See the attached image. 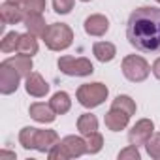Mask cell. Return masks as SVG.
<instances>
[{
	"label": "cell",
	"mask_w": 160,
	"mask_h": 160,
	"mask_svg": "<svg viewBox=\"0 0 160 160\" xmlns=\"http://www.w3.org/2000/svg\"><path fill=\"white\" fill-rule=\"evenodd\" d=\"M92 53L100 62H111L117 55V47L111 42H96L92 45Z\"/></svg>",
	"instance_id": "obj_17"
},
{
	"label": "cell",
	"mask_w": 160,
	"mask_h": 160,
	"mask_svg": "<svg viewBox=\"0 0 160 160\" xmlns=\"http://www.w3.org/2000/svg\"><path fill=\"white\" fill-rule=\"evenodd\" d=\"M60 143L66 149L70 158H79L87 152V141L79 136H66L64 139H60Z\"/></svg>",
	"instance_id": "obj_14"
},
{
	"label": "cell",
	"mask_w": 160,
	"mask_h": 160,
	"mask_svg": "<svg viewBox=\"0 0 160 160\" xmlns=\"http://www.w3.org/2000/svg\"><path fill=\"white\" fill-rule=\"evenodd\" d=\"M19 38H21V34H19V32H15V30H13V32L4 34L2 42H0V51H2V53H12V51H17Z\"/></svg>",
	"instance_id": "obj_21"
},
{
	"label": "cell",
	"mask_w": 160,
	"mask_h": 160,
	"mask_svg": "<svg viewBox=\"0 0 160 160\" xmlns=\"http://www.w3.org/2000/svg\"><path fill=\"white\" fill-rule=\"evenodd\" d=\"M8 2H12V4H15V6H19V8H23V10H25V6H27L28 0H8Z\"/></svg>",
	"instance_id": "obj_30"
},
{
	"label": "cell",
	"mask_w": 160,
	"mask_h": 160,
	"mask_svg": "<svg viewBox=\"0 0 160 160\" xmlns=\"http://www.w3.org/2000/svg\"><path fill=\"white\" fill-rule=\"evenodd\" d=\"M49 106L53 108V111H55L57 115H64V113H68V111H70V108H72L70 94H68V92H64V91L55 92V94L51 96V100H49Z\"/></svg>",
	"instance_id": "obj_18"
},
{
	"label": "cell",
	"mask_w": 160,
	"mask_h": 160,
	"mask_svg": "<svg viewBox=\"0 0 160 160\" xmlns=\"http://www.w3.org/2000/svg\"><path fill=\"white\" fill-rule=\"evenodd\" d=\"M0 156H2V158H17V154L10 152V151H0Z\"/></svg>",
	"instance_id": "obj_31"
},
{
	"label": "cell",
	"mask_w": 160,
	"mask_h": 160,
	"mask_svg": "<svg viewBox=\"0 0 160 160\" xmlns=\"http://www.w3.org/2000/svg\"><path fill=\"white\" fill-rule=\"evenodd\" d=\"M77 130L81 136H91L94 132H98V119L91 113H83L81 117L77 119Z\"/></svg>",
	"instance_id": "obj_19"
},
{
	"label": "cell",
	"mask_w": 160,
	"mask_h": 160,
	"mask_svg": "<svg viewBox=\"0 0 160 160\" xmlns=\"http://www.w3.org/2000/svg\"><path fill=\"white\" fill-rule=\"evenodd\" d=\"M151 72H152V75L156 77V79H160V57L152 62V68H151Z\"/></svg>",
	"instance_id": "obj_29"
},
{
	"label": "cell",
	"mask_w": 160,
	"mask_h": 160,
	"mask_svg": "<svg viewBox=\"0 0 160 160\" xmlns=\"http://www.w3.org/2000/svg\"><path fill=\"white\" fill-rule=\"evenodd\" d=\"M25 89L30 96L34 98H43L49 92V83L38 73V72H30V75L25 77Z\"/></svg>",
	"instance_id": "obj_9"
},
{
	"label": "cell",
	"mask_w": 160,
	"mask_h": 160,
	"mask_svg": "<svg viewBox=\"0 0 160 160\" xmlns=\"http://www.w3.org/2000/svg\"><path fill=\"white\" fill-rule=\"evenodd\" d=\"M145 149H147V154L154 160H160V134H152L151 139L145 143Z\"/></svg>",
	"instance_id": "obj_25"
},
{
	"label": "cell",
	"mask_w": 160,
	"mask_h": 160,
	"mask_svg": "<svg viewBox=\"0 0 160 160\" xmlns=\"http://www.w3.org/2000/svg\"><path fill=\"white\" fill-rule=\"evenodd\" d=\"M17 51L23 53V55H30V57H34V55L38 53V40H36V36L30 34V32L21 34V38H19V45H17Z\"/></svg>",
	"instance_id": "obj_20"
},
{
	"label": "cell",
	"mask_w": 160,
	"mask_h": 160,
	"mask_svg": "<svg viewBox=\"0 0 160 160\" xmlns=\"http://www.w3.org/2000/svg\"><path fill=\"white\" fill-rule=\"evenodd\" d=\"M23 23H25V27H27V30L30 34L40 36V38H43V34H45V30L49 27V25H45V19H43L42 13H27Z\"/></svg>",
	"instance_id": "obj_15"
},
{
	"label": "cell",
	"mask_w": 160,
	"mask_h": 160,
	"mask_svg": "<svg viewBox=\"0 0 160 160\" xmlns=\"http://www.w3.org/2000/svg\"><path fill=\"white\" fill-rule=\"evenodd\" d=\"M85 141H87V152H89V154H96V152H100L102 147H104V138H102L100 132H94V134L87 136Z\"/></svg>",
	"instance_id": "obj_24"
},
{
	"label": "cell",
	"mask_w": 160,
	"mask_h": 160,
	"mask_svg": "<svg viewBox=\"0 0 160 160\" xmlns=\"http://www.w3.org/2000/svg\"><path fill=\"white\" fill-rule=\"evenodd\" d=\"M58 70L70 77H87L94 72V66L89 58L85 57H70V55H64L58 58Z\"/></svg>",
	"instance_id": "obj_5"
},
{
	"label": "cell",
	"mask_w": 160,
	"mask_h": 160,
	"mask_svg": "<svg viewBox=\"0 0 160 160\" xmlns=\"http://www.w3.org/2000/svg\"><path fill=\"white\" fill-rule=\"evenodd\" d=\"M6 62H8L12 68H15L21 77H27V75H30V72H32V57H30V55L19 53V55H15V57L6 58Z\"/></svg>",
	"instance_id": "obj_16"
},
{
	"label": "cell",
	"mask_w": 160,
	"mask_h": 160,
	"mask_svg": "<svg viewBox=\"0 0 160 160\" xmlns=\"http://www.w3.org/2000/svg\"><path fill=\"white\" fill-rule=\"evenodd\" d=\"M152 134H154V122H152L151 119H139V121L130 128V132H128V141H130V145L139 147V145H145V143L151 139Z\"/></svg>",
	"instance_id": "obj_7"
},
{
	"label": "cell",
	"mask_w": 160,
	"mask_h": 160,
	"mask_svg": "<svg viewBox=\"0 0 160 160\" xmlns=\"http://www.w3.org/2000/svg\"><path fill=\"white\" fill-rule=\"evenodd\" d=\"M51 51H64L73 43V30L64 23H53L47 27L43 38H42Z\"/></svg>",
	"instance_id": "obj_2"
},
{
	"label": "cell",
	"mask_w": 160,
	"mask_h": 160,
	"mask_svg": "<svg viewBox=\"0 0 160 160\" xmlns=\"http://www.w3.org/2000/svg\"><path fill=\"white\" fill-rule=\"evenodd\" d=\"M25 10L23 8H19V6H15V4H12V2H6L0 6V17H2V23L4 25H17V23H21V21H25Z\"/></svg>",
	"instance_id": "obj_12"
},
{
	"label": "cell",
	"mask_w": 160,
	"mask_h": 160,
	"mask_svg": "<svg viewBox=\"0 0 160 160\" xmlns=\"http://www.w3.org/2000/svg\"><path fill=\"white\" fill-rule=\"evenodd\" d=\"M83 28L89 36H94V38H100L104 36L108 30H109V19L102 13H94V15H89L83 23Z\"/></svg>",
	"instance_id": "obj_8"
},
{
	"label": "cell",
	"mask_w": 160,
	"mask_h": 160,
	"mask_svg": "<svg viewBox=\"0 0 160 160\" xmlns=\"http://www.w3.org/2000/svg\"><path fill=\"white\" fill-rule=\"evenodd\" d=\"M58 134L55 130H40L36 132V139H34V149L40 152H49L57 143H58Z\"/></svg>",
	"instance_id": "obj_11"
},
{
	"label": "cell",
	"mask_w": 160,
	"mask_h": 160,
	"mask_svg": "<svg viewBox=\"0 0 160 160\" xmlns=\"http://www.w3.org/2000/svg\"><path fill=\"white\" fill-rule=\"evenodd\" d=\"M126 38L141 53H160V8H136L128 17Z\"/></svg>",
	"instance_id": "obj_1"
},
{
	"label": "cell",
	"mask_w": 160,
	"mask_h": 160,
	"mask_svg": "<svg viewBox=\"0 0 160 160\" xmlns=\"http://www.w3.org/2000/svg\"><path fill=\"white\" fill-rule=\"evenodd\" d=\"M28 113L34 121L42 122V124H51L55 119H57V113L53 111V108L49 104H42V102H36L28 108Z\"/></svg>",
	"instance_id": "obj_13"
},
{
	"label": "cell",
	"mask_w": 160,
	"mask_h": 160,
	"mask_svg": "<svg viewBox=\"0 0 160 160\" xmlns=\"http://www.w3.org/2000/svg\"><path fill=\"white\" fill-rule=\"evenodd\" d=\"M53 8L57 13L66 15L73 10V0H53Z\"/></svg>",
	"instance_id": "obj_26"
},
{
	"label": "cell",
	"mask_w": 160,
	"mask_h": 160,
	"mask_svg": "<svg viewBox=\"0 0 160 160\" xmlns=\"http://www.w3.org/2000/svg\"><path fill=\"white\" fill-rule=\"evenodd\" d=\"M36 132H38V128H34V126H25V128L19 132V143H21L27 151H28V149H34Z\"/></svg>",
	"instance_id": "obj_23"
},
{
	"label": "cell",
	"mask_w": 160,
	"mask_h": 160,
	"mask_svg": "<svg viewBox=\"0 0 160 160\" xmlns=\"http://www.w3.org/2000/svg\"><path fill=\"white\" fill-rule=\"evenodd\" d=\"M156 2H158V4H160V0H156Z\"/></svg>",
	"instance_id": "obj_33"
},
{
	"label": "cell",
	"mask_w": 160,
	"mask_h": 160,
	"mask_svg": "<svg viewBox=\"0 0 160 160\" xmlns=\"http://www.w3.org/2000/svg\"><path fill=\"white\" fill-rule=\"evenodd\" d=\"M81 2H91V0H81Z\"/></svg>",
	"instance_id": "obj_32"
},
{
	"label": "cell",
	"mask_w": 160,
	"mask_h": 160,
	"mask_svg": "<svg viewBox=\"0 0 160 160\" xmlns=\"http://www.w3.org/2000/svg\"><path fill=\"white\" fill-rule=\"evenodd\" d=\"M111 108H119V109H122V111H126L130 117L136 113V102L130 98V96H126V94H119L115 100H113V104H111Z\"/></svg>",
	"instance_id": "obj_22"
},
{
	"label": "cell",
	"mask_w": 160,
	"mask_h": 160,
	"mask_svg": "<svg viewBox=\"0 0 160 160\" xmlns=\"http://www.w3.org/2000/svg\"><path fill=\"white\" fill-rule=\"evenodd\" d=\"M19 81H21V75L15 68H12L6 60L0 64V92L4 96L13 94L19 89Z\"/></svg>",
	"instance_id": "obj_6"
},
{
	"label": "cell",
	"mask_w": 160,
	"mask_h": 160,
	"mask_svg": "<svg viewBox=\"0 0 160 160\" xmlns=\"http://www.w3.org/2000/svg\"><path fill=\"white\" fill-rule=\"evenodd\" d=\"M122 73L124 77L128 79V81L132 83H141L145 81V79L149 77V72H151V66L149 62L139 57V55H126L122 58Z\"/></svg>",
	"instance_id": "obj_4"
},
{
	"label": "cell",
	"mask_w": 160,
	"mask_h": 160,
	"mask_svg": "<svg viewBox=\"0 0 160 160\" xmlns=\"http://www.w3.org/2000/svg\"><path fill=\"white\" fill-rule=\"evenodd\" d=\"M104 122H106V126H108L111 132H121V130H124V128L128 126L130 115H128L126 111L119 109V108H111V109L106 113Z\"/></svg>",
	"instance_id": "obj_10"
},
{
	"label": "cell",
	"mask_w": 160,
	"mask_h": 160,
	"mask_svg": "<svg viewBox=\"0 0 160 160\" xmlns=\"http://www.w3.org/2000/svg\"><path fill=\"white\" fill-rule=\"evenodd\" d=\"M45 0H28L25 6V13H43Z\"/></svg>",
	"instance_id": "obj_27"
},
{
	"label": "cell",
	"mask_w": 160,
	"mask_h": 160,
	"mask_svg": "<svg viewBox=\"0 0 160 160\" xmlns=\"http://www.w3.org/2000/svg\"><path fill=\"white\" fill-rule=\"evenodd\" d=\"M109 94V89L104 85V83H85L77 89L75 96H77V102L81 104L83 108L87 109H92V108H98L106 102Z\"/></svg>",
	"instance_id": "obj_3"
},
{
	"label": "cell",
	"mask_w": 160,
	"mask_h": 160,
	"mask_svg": "<svg viewBox=\"0 0 160 160\" xmlns=\"http://www.w3.org/2000/svg\"><path fill=\"white\" fill-rule=\"evenodd\" d=\"M119 160H139V151L136 145H128L119 152Z\"/></svg>",
	"instance_id": "obj_28"
}]
</instances>
